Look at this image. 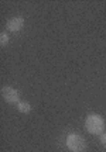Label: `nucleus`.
<instances>
[{
	"instance_id": "3",
	"label": "nucleus",
	"mask_w": 106,
	"mask_h": 152,
	"mask_svg": "<svg viewBox=\"0 0 106 152\" xmlns=\"http://www.w3.org/2000/svg\"><path fill=\"white\" fill-rule=\"evenodd\" d=\"M1 96H3V99L9 104H17L18 100H20L18 90H16L14 87H10V86H4L1 89Z\"/></svg>"
},
{
	"instance_id": "7",
	"label": "nucleus",
	"mask_w": 106,
	"mask_h": 152,
	"mask_svg": "<svg viewBox=\"0 0 106 152\" xmlns=\"http://www.w3.org/2000/svg\"><path fill=\"white\" fill-rule=\"evenodd\" d=\"M101 144L103 145V147L106 148V132H103V134H101Z\"/></svg>"
},
{
	"instance_id": "4",
	"label": "nucleus",
	"mask_w": 106,
	"mask_h": 152,
	"mask_svg": "<svg viewBox=\"0 0 106 152\" xmlns=\"http://www.w3.org/2000/svg\"><path fill=\"white\" fill-rule=\"evenodd\" d=\"M24 26V18L23 17H13L10 18L9 21L6 23V28L11 31V33H17V31H20Z\"/></svg>"
},
{
	"instance_id": "5",
	"label": "nucleus",
	"mask_w": 106,
	"mask_h": 152,
	"mask_svg": "<svg viewBox=\"0 0 106 152\" xmlns=\"http://www.w3.org/2000/svg\"><path fill=\"white\" fill-rule=\"evenodd\" d=\"M17 110H18L20 113L28 114L31 111V104L28 103V102H18V103H17Z\"/></svg>"
},
{
	"instance_id": "6",
	"label": "nucleus",
	"mask_w": 106,
	"mask_h": 152,
	"mask_svg": "<svg viewBox=\"0 0 106 152\" xmlns=\"http://www.w3.org/2000/svg\"><path fill=\"white\" fill-rule=\"evenodd\" d=\"M9 35H7V33H1L0 34V45H1V48H4V47H7L9 45Z\"/></svg>"
},
{
	"instance_id": "2",
	"label": "nucleus",
	"mask_w": 106,
	"mask_h": 152,
	"mask_svg": "<svg viewBox=\"0 0 106 152\" xmlns=\"http://www.w3.org/2000/svg\"><path fill=\"white\" fill-rule=\"evenodd\" d=\"M65 145L71 152H86V148H88L85 138L77 132L68 134L67 140H65Z\"/></svg>"
},
{
	"instance_id": "1",
	"label": "nucleus",
	"mask_w": 106,
	"mask_h": 152,
	"mask_svg": "<svg viewBox=\"0 0 106 152\" xmlns=\"http://www.w3.org/2000/svg\"><path fill=\"white\" fill-rule=\"evenodd\" d=\"M85 128L92 135H101L105 130V120L99 114H89L85 118Z\"/></svg>"
}]
</instances>
